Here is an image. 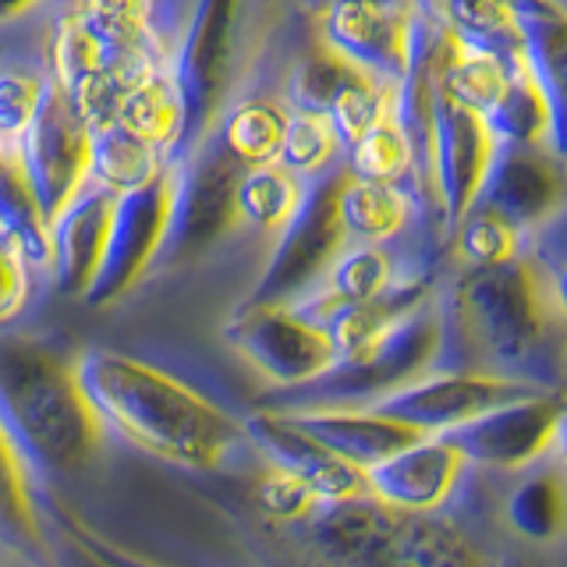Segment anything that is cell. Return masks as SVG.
Segmentation results:
<instances>
[{"mask_svg":"<svg viewBox=\"0 0 567 567\" xmlns=\"http://www.w3.org/2000/svg\"><path fill=\"white\" fill-rule=\"evenodd\" d=\"M546 277V298H549V306H554L557 319L560 323H567V259L560 266H554Z\"/></svg>","mask_w":567,"mask_h":567,"instance_id":"42","label":"cell"},{"mask_svg":"<svg viewBox=\"0 0 567 567\" xmlns=\"http://www.w3.org/2000/svg\"><path fill=\"white\" fill-rule=\"evenodd\" d=\"M291 106L274 93H241L227 103V111L217 121L213 142L235 159L238 167H262L277 164L284 132H288Z\"/></svg>","mask_w":567,"mask_h":567,"instance_id":"23","label":"cell"},{"mask_svg":"<svg viewBox=\"0 0 567 567\" xmlns=\"http://www.w3.org/2000/svg\"><path fill=\"white\" fill-rule=\"evenodd\" d=\"M256 14L259 0H195L182 35H174L171 68L188 103L185 156L206 146L227 103L241 96L238 85L259 40Z\"/></svg>","mask_w":567,"mask_h":567,"instance_id":"4","label":"cell"},{"mask_svg":"<svg viewBox=\"0 0 567 567\" xmlns=\"http://www.w3.org/2000/svg\"><path fill=\"white\" fill-rule=\"evenodd\" d=\"M14 153L22 159L35 195H40L50 224L93 185L96 132L79 117L75 103L53 85L40 117Z\"/></svg>","mask_w":567,"mask_h":567,"instance_id":"11","label":"cell"},{"mask_svg":"<svg viewBox=\"0 0 567 567\" xmlns=\"http://www.w3.org/2000/svg\"><path fill=\"white\" fill-rule=\"evenodd\" d=\"M79 8L111 53L150 61L174 58V35L159 25V0H79Z\"/></svg>","mask_w":567,"mask_h":567,"instance_id":"30","label":"cell"},{"mask_svg":"<svg viewBox=\"0 0 567 567\" xmlns=\"http://www.w3.org/2000/svg\"><path fill=\"white\" fill-rule=\"evenodd\" d=\"M50 93L43 64L11 61L0 53V146L18 150L29 128L40 117Z\"/></svg>","mask_w":567,"mask_h":567,"instance_id":"36","label":"cell"},{"mask_svg":"<svg viewBox=\"0 0 567 567\" xmlns=\"http://www.w3.org/2000/svg\"><path fill=\"white\" fill-rule=\"evenodd\" d=\"M309 182H301L280 164L241 167L235 185V213L241 235H259L266 241H277L284 230L295 224V217L306 206Z\"/></svg>","mask_w":567,"mask_h":567,"instance_id":"27","label":"cell"},{"mask_svg":"<svg viewBox=\"0 0 567 567\" xmlns=\"http://www.w3.org/2000/svg\"><path fill=\"white\" fill-rule=\"evenodd\" d=\"M398 280H401L398 259L386 245L351 241L344 252L333 259L327 277L319 280V288L306 301H298V306H306L316 319H327L330 312L344 306H362V301L386 295Z\"/></svg>","mask_w":567,"mask_h":567,"instance_id":"26","label":"cell"},{"mask_svg":"<svg viewBox=\"0 0 567 567\" xmlns=\"http://www.w3.org/2000/svg\"><path fill=\"white\" fill-rule=\"evenodd\" d=\"M419 11L443 32L501 58L525 53L522 0H419Z\"/></svg>","mask_w":567,"mask_h":567,"instance_id":"25","label":"cell"},{"mask_svg":"<svg viewBox=\"0 0 567 567\" xmlns=\"http://www.w3.org/2000/svg\"><path fill=\"white\" fill-rule=\"evenodd\" d=\"M53 567H111L103 557H96L82 539L61 528V546L53 549Z\"/></svg>","mask_w":567,"mask_h":567,"instance_id":"41","label":"cell"},{"mask_svg":"<svg viewBox=\"0 0 567 567\" xmlns=\"http://www.w3.org/2000/svg\"><path fill=\"white\" fill-rule=\"evenodd\" d=\"M344 159V142L337 135L333 121L319 111H295L291 106V121L288 132H284V146L277 164L298 174L301 182H319V177L333 174Z\"/></svg>","mask_w":567,"mask_h":567,"instance_id":"34","label":"cell"},{"mask_svg":"<svg viewBox=\"0 0 567 567\" xmlns=\"http://www.w3.org/2000/svg\"><path fill=\"white\" fill-rule=\"evenodd\" d=\"M478 203L525 235L567 206V159L554 146H501Z\"/></svg>","mask_w":567,"mask_h":567,"instance_id":"17","label":"cell"},{"mask_svg":"<svg viewBox=\"0 0 567 567\" xmlns=\"http://www.w3.org/2000/svg\"><path fill=\"white\" fill-rule=\"evenodd\" d=\"M117 195L89 185L58 220L50 224V259L47 280L64 298L89 301L106 266L117 220Z\"/></svg>","mask_w":567,"mask_h":567,"instance_id":"15","label":"cell"},{"mask_svg":"<svg viewBox=\"0 0 567 567\" xmlns=\"http://www.w3.org/2000/svg\"><path fill=\"white\" fill-rule=\"evenodd\" d=\"M277 412L291 415L312 440H319L327 451H333L337 457H344L359 468L380 465L383 457L398 454L408 443L425 436L415 425L386 415L372 404H301V408H277Z\"/></svg>","mask_w":567,"mask_h":567,"instance_id":"18","label":"cell"},{"mask_svg":"<svg viewBox=\"0 0 567 567\" xmlns=\"http://www.w3.org/2000/svg\"><path fill=\"white\" fill-rule=\"evenodd\" d=\"M362 567H483L475 543L440 514L398 511Z\"/></svg>","mask_w":567,"mask_h":567,"instance_id":"20","label":"cell"},{"mask_svg":"<svg viewBox=\"0 0 567 567\" xmlns=\"http://www.w3.org/2000/svg\"><path fill=\"white\" fill-rule=\"evenodd\" d=\"M532 390H539V383L528 377H504V372H489V369H454V372L433 369L430 377L415 380L412 386L377 401L372 408L415 425L425 436H443L457 430V425L493 412V408L532 394Z\"/></svg>","mask_w":567,"mask_h":567,"instance_id":"12","label":"cell"},{"mask_svg":"<svg viewBox=\"0 0 567 567\" xmlns=\"http://www.w3.org/2000/svg\"><path fill=\"white\" fill-rule=\"evenodd\" d=\"M507 518L525 539H554L567 528V478L560 472H536L511 493Z\"/></svg>","mask_w":567,"mask_h":567,"instance_id":"37","label":"cell"},{"mask_svg":"<svg viewBox=\"0 0 567 567\" xmlns=\"http://www.w3.org/2000/svg\"><path fill=\"white\" fill-rule=\"evenodd\" d=\"M451 323L472 354L468 369H489L518 377V369L539 362L560 319L546 298V277L532 259L465 270L451 288Z\"/></svg>","mask_w":567,"mask_h":567,"instance_id":"3","label":"cell"},{"mask_svg":"<svg viewBox=\"0 0 567 567\" xmlns=\"http://www.w3.org/2000/svg\"><path fill=\"white\" fill-rule=\"evenodd\" d=\"M53 0H0V25H11V22H22V18L43 11Z\"/></svg>","mask_w":567,"mask_h":567,"instance_id":"43","label":"cell"},{"mask_svg":"<svg viewBox=\"0 0 567 567\" xmlns=\"http://www.w3.org/2000/svg\"><path fill=\"white\" fill-rule=\"evenodd\" d=\"M557 451L564 454V465H567V419H564V425H560V440H557Z\"/></svg>","mask_w":567,"mask_h":567,"instance_id":"45","label":"cell"},{"mask_svg":"<svg viewBox=\"0 0 567 567\" xmlns=\"http://www.w3.org/2000/svg\"><path fill=\"white\" fill-rule=\"evenodd\" d=\"M430 298L436 295H433V284L425 277H415V280L401 277L386 295L362 301V306H344L330 312L323 323L337 348V365L359 362L369 351H377L386 337L394 333L408 316L419 312Z\"/></svg>","mask_w":567,"mask_h":567,"instance_id":"21","label":"cell"},{"mask_svg":"<svg viewBox=\"0 0 567 567\" xmlns=\"http://www.w3.org/2000/svg\"><path fill=\"white\" fill-rule=\"evenodd\" d=\"M40 277L43 274L32 266L18 238L0 227V330H11L29 312Z\"/></svg>","mask_w":567,"mask_h":567,"instance_id":"39","label":"cell"},{"mask_svg":"<svg viewBox=\"0 0 567 567\" xmlns=\"http://www.w3.org/2000/svg\"><path fill=\"white\" fill-rule=\"evenodd\" d=\"M337 185H341V167L309 185L306 206L270 245V259L245 301H306L319 288L333 259L351 245L337 213Z\"/></svg>","mask_w":567,"mask_h":567,"instance_id":"9","label":"cell"},{"mask_svg":"<svg viewBox=\"0 0 567 567\" xmlns=\"http://www.w3.org/2000/svg\"><path fill=\"white\" fill-rule=\"evenodd\" d=\"M245 436H248V451H256L259 461L298 475L312 489L319 507L369 496L365 468L327 451L323 443L312 440L291 415L277 412V408H259V412L245 415Z\"/></svg>","mask_w":567,"mask_h":567,"instance_id":"14","label":"cell"},{"mask_svg":"<svg viewBox=\"0 0 567 567\" xmlns=\"http://www.w3.org/2000/svg\"><path fill=\"white\" fill-rule=\"evenodd\" d=\"M344 167L354 177H365V182H380V185H401L415 177V146L412 135H408V124L401 111L380 117L369 132L344 150Z\"/></svg>","mask_w":567,"mask_h":567,"instance_id":"31","label":"cell"},{"mask_svg":"<svg viewBox=\"0 0 567 567\" xmlns=\"http://www.w3.org/2000/svg\"><path fill=\"white\" fill-rule=\"evenodd\" d=\"M451 248L465 270H489V266H504L522 256V230L507 217H501L493 206L475 203L454 224Z\"/></svg>","mask_w":567,"mask_h":567,"instance_id":"35","label":"cell"},{"mask_svg":"<svg viewBox=\"0 0 567 567\" xmlns=\"http://www.w3.org/2000/svg\"><path fill=\"white\" fill-rule=\"evenodd\" d=\"M117 124L167 159H182L188 146V103L171 61L142 71L124 96Z\"/></svg>","mask_w":567,"mask_h":567,"instance_id":"19","label":"cell"},{"mask_svg":"<svg viewBox=\"0 0 567 567\" xmlns=\"http://www.w3.org/2000/svg\"><path fill=\"white\" fill-rule=\"evenodd\" d=\"M461 457L443 436H422L404 451L365 468V489L377 504L404 514H440L454 501L465 475Z\"/></svg>","mask_w":567,"mask_h":567,"instance_id":"16","label":"cell"},{"mask_svg":"<svg viewBox=\"0 0 567 567\" xmlns=\"http://www.w3.org/2000/svg\"><path fill=\"white\" fill-rule=\"evenodd\" d=\"M177 199H182V159L167 164L156 182L117 203L111 252L89 306H117L164 262L177 224Z\"/></svg>","mask_w":567,"mask_h":567,"instance_id":"7","label":"cell"},{"mask_svg":"<svg viewBox=\"0 0 567 567\" xmlns=\"http://www.w3.org/2000/svg\"><path fill=\"white\" fill-rule=\"evenodd\" d=\"M167 164H174V159H167L159 150L146 146V142L135 138L132 132H124L121 124H111V128L96 132L93 185L117 195V199L156 182Z\"/></svg>","mask_w":567,"mask_h":567,"instance_id":"32","label":"cell"},{"mask_svg":"<svg viewBox=\"0 0 567 567\" xmlns=\"http://www.w3.org/2000/svg\"><path fill=\"white\" fill-rule=\"evenodd\" d=\"M224 341L277 394L306 390L337 365L327 323L298 301H245L227 319Z\"/></svg>","mask_w":567,"mask_h":567,"instance_id":"6","label":"cell"},{"mask_svg":"<svg viewBox=\"0 0 567 567\" xmlns=\"http://www.w3.org/2000/svg\"><path fill=\"white\" fill-rule=\"evenodd\" d=\"M567 419V398L557 390H532L493 412L478 415L457 430L443 433V440L465 457V465L493 472H525L549 451H557L560 425Z\"/></svg>","mask_w":567,"mask_h":567,"instance_id":"10","label":"cell"},{"mask_svg":"<svg viewBox=\"0 0 567 567\" xmlns=\"http://www.w3.org/2000/svg\"><path fill=\"white\" fill-rule=\"evenodd\" d=\"M241 167L217 142L182 159V199H177V224L164 262H185L209 252L230 235H241L235 213V185Z\"/></svg>","mask_w":567,"mask_h":567,"instance_id":"13","label":"cell"},{"mask_svg":"<svg viewBox=\"0 0 567 567\" xmlns=\"http://www.w3.org/2000/svg\"><path fill=\"white\" fill-rule=\"evenodd\" d=\"M252 501L262 511L266 522L284 525V528L306 525L319 511V501L298 475H291L288 468L266 465V461H262V472H259L256 486H252Z\"/></svg>","mask_w":567,"mask_h":567,"instance_id":"38","label":"cell"},{"mask_svg":"<svg viewBox=\"0 0 567 567\" xmlns=\"http://www.w3.org/2000/svg\"><path fill=\"white\" fill-rule=\"evenodd\" d=\"M47 518H58L64 532H71L75 539H82L89 549H93L96 557H103L111 567H177V564H167L153 554H142V549H132L128 543H121L114 536H106L100 525H93L89 518H82L79 511H71L68 504L53 501L47 504Z\"/></svg>","mask_w":567,"mask_h":567,"instance_id":"40","label":"cell"},{"mask_svg":"<svg viewBox=\"0 0 567 567\" xmlns=\"http://www.w3.org/2000/svg\"><path fill=\"white\" fill-rule=\"evenodd\" d=\"M111 47L100 40V32L89 25L79 0H68L50 14V25L43 35V71L53 89L71 93L85 79H93L100 68L111 64Z\"/></svg>","mask_w":567,"mask_h":567,"instance_id":"29","label":"cell"},{"mask_svg":"<svg viewBox=\"0 0 567 567\" xmlns=\"http://www.w3.org/2000/svg\"><path fill=\"white\" fill-rule=\"evenodd\" d=\"M525 53L554 114V150L567 159V8L522 0Z\"/></svg>","mask_w":567,"mask_h":567,"instance_id":"22","label":"cell"},{"mask_svg":"<svg viewBox=\"0 0 567 567\" xmlns=\"http://www.w3.org/2000/svg\"><path fill=\"white\" fill-rule=\"evenodd\" d=\"M337 213H341L344 235L354 245H390L401 238L415 217L412 192L401 185H380L354 177L341 167V185H337Z\"/></svg>","mask_w":567,"mask_h":567,"instance_id":"24","label":"cell"},{"mask_svg":"<svg viewBox=\"0 0 567 567\" xmlns=\"http://www.w3.org/2000/svg\"><path fill=\"white\" fill-rule=\"evenodd\" d=\"M79 377L106 433L182 472H217L248 451L245 419L177 372L114 348L79 354Z\"/></svg>","mask_w":567,"mask_h":567,"instance_id":"1","label":"cell"},{"mask_svg":"<svg viewBox=\"0 0 567 567\" xmlns=\"http://www.w3.org/2000/svg\"><path fill=\"white\" fill-rule=\"evenodd\" d=\"M0 227H8L25 248L32 266L47 277V259H50V220L43 213L40 195H35L22 159L11 150L0 159Z\"/></svg>","mask_w":567,"mask_h":567,"instance_id":"33","label":"cell"},{"mask_svg":"<svg viewBox=\"0 0 567 567\" xmlns=\"http://www.w3.org/2000/svg\"><path fill=\"white\" fill-rule=\"evenodd\" d=\"M0 419L40 483L85 472L111 440L82 386L79 354L18 330H0Z\"/></svg>","mask_w":567,"mask_h":567,"instance_id":"2","label":"cell"},{"mask_svg":"<svg viewBox=\"0 0 567 567\" xmlns=\"http://www.w3.org/2000/svg\"><path fill=\"white\" fill-rule=\"evenodd\" d=\"M316 43L380 82H408L419 58L422 11L394 0H341L312 14Z\"/></svg>","mask_w":567,"mask_h":567,"instance_id":"8","label":"cell"},{"mask_svg":"<svg viewBox=\"0 0 567 567\" xmlns=\"http://www.w3.org/2000/svg\"><path fill=\"white\" fill-rule=\"evenodd\" d=\"M549 4H564V0H549ZM567 8V4H564Z\"/></svg>","mask_w":567,"mask_h":567,"instance_id":"47","label":"cell"},{"mask_svg":"<svg viewBox=\"0 0 567 567\" xmlns=\"http://www.w3.org/2000/svg\"><path fill=\"white\" fill-rule=\"evenodd\" d=\"M443 341H447V312L436 298H430L419 312L369 351L365 359L333 365L323 380H316L295 394L270 398V408H301V404H377L398 390L412 386L415 380L430 377L436 369Z\"/></svg>","mask_w":567,"mask_h":567,"instance_id":"5","label":"cell"},{"mask_svg":"<svg viewBox=\"0 0 567 567\" xmlns=\"http://www.w3.org/2000/svg\"><path fill=\"white\" fill-rule=\"evenodd\" d=\"M8 153H11V150H4V146H0V159H4V156H8Z\"/></svg>","mask_w":567,"mask_h":567,"instance_id":"46","label":"cell"},{"mask_svg":"<svg viewBox=\"0 0 567 567\" xmlns=\"http://www.w3.org/2000/svg\"><path fill=\"white\" fill-rule=\"evenodd\" d=\"M330 4H341V0H298V8L306 11L309 18L316 14V11H323V8H330ZM394 4H415L419 8V0H394Z\"/></svg>","mask_w":567,"mask_h":567,"instance_id":"44","label":"cell"},{"mask_svg":"<svg viewBox=\"0 0 567 567\" xmlns=\"http://www.w3.org/2000/svg\"><path fill=\"white\" fill-rule=\"evenodd\" d=\"M47 496L43 483L35 478L22 447L14 443L11 430L0 419V536H8L18 546L47 549Z\"/></svg>","mask_w":567,"mask_h":567,"instance_id":"28","label":"cell"}]
</instances>
